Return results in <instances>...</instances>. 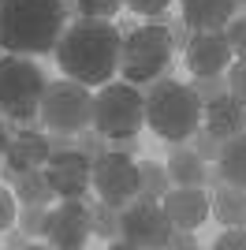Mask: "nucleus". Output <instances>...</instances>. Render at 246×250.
<instances>
[{"instance_id": "nucleus-1", "label": "nucleus", "mask_w": 246, "mask_h": 250, "mask_svg": "<svg viewBox=\"0 0 246 250\" xmlns=\"http://www.w3.org/2000/svg\"><path fill=\"white\" fill-rule=\"evenodd\" d=\"M120 45L123 34L112 19H75L63 26L52 56L60 63V75L82 86H104L120 71Z\"/></svg>"}, {"instance_id": "nucleus-2", "label": "nucleus", "mask_w": 246, "mask_h": 250, "mask_svg": "<svg viewBox=\"0 0 246 250\" xmlns=\"http://www.w3.org/2000/svg\"><path fill=\"white\" fill-rule=\"evenodd\" d=\"M67 15L60 0H0V49L45 56L56 49Z\"/></svg>"}, {"instance_id": "nucleus-3", "label": "nucleus", "mask_w": 246, "mask_h": 250, "mask_svg": "<svg viewBox=\"0 0 246 250\" xmlns=\"http://www.w3.org/2000/svg\"><path fill=\"white\" fill-rule=\"evenodd\" d=\"M202 124V101L172 75H161L145 90V127L164 142H186Z\"/></svg>"}, {"instance_id": "nucleus-4", "label": "nucleus", "mask_w": 246, "mask_h": 250, "mask_svg": "<svg viewBox=\"0 0 246 250\" xmlns=\"http://www.w3.org/2000/svg\"><path fill=\"white\" fill-rule=\"evenodd\" d=\"M172 56H175V49H172V38H168V26H164V15L145 19L142 26H131L123 34L120 75L134 86H149L153 79L168 75Z\"/></svg>"}, {"instance_id": "nucleus-5", "label": "nucleus", "mask_w": 246, "mask_h": 250, "mask_svg": "<svg viewBox=\"0 0 246 250\" xmlns=\"http://www.w3.org/2000/svg\"><path fill=\"white\" fill-rule=\"evenodd\" d=\"M45 86L49 79L34 56H19V52L0 56V116H8V120L38 116Z\"/></svg>"}, {"instance_id": "nucleus-6", "label": "nucleus", "mask_w": 246, "mask_h": 250, "mask_svg": "<svg viewBox=\"0 0 246 250\" xmlns=\"http://www.w3.org/2000/svg\"><path fill=\"white\" fill-rule=\"evenodd\" d=\"M93 127L104 138H131L145 127V94L134 83H104L93 94Z\"/></svg>"}, {"instance_id": "nucleus-7", "label": "nucleus", "mask_w": 246, "mask_h": 250, "mask_svg": "<svg viewBox=\"0 0 246 250\" xmlns=\"http://www.w3.org/2000/svg\"><path fill=\"white\" fill-rule=\"evenodd\" d=\"M38 116L45 131H63V135H79L86 127H93V94L90 86L75 83V79H56L45 86L38 104Z\"/></svg>"}, {"instance_id": "nucleus-8", "label": "nucleus", "mask_w": 246, "mask_h": 250, "mask_svg": "<svg viewBox=\"0 0 246 250\" xmlns=\"http://www.w3.org/2000/svg\"><path fill=\"white\" fill-rule=\"evenodd\" d=\"M172 235V220L157 198H134L120 209V235L108 247L127 250H164Z\"/></svg>"}, {"instance_id": "nucleus-9", "label": "nucleus", "mask_w": 246, "mask_h": 250, "mask_svg": "<svg viewBox=\"0 0 246 250\" xmlns=\"http://www.w3.org/2000/svg\"><path fill=\"white\" fill-rule=\"evenodd\" d=\"M93 190L101 202H112L120 209L134 202L138 198V161L123 149H104L93 161Z\"/></svg>"}, {"instance_id": "nucleus-10", "label": "nucleus", "mask_w": 246, "mask_h": 250, "mask_svg": "<svg viewBox=\"0 0 246 250\" xmlns=\"http://www.w3.org/2000/svg\"><path fill=\"white\" fill-rule=\"evenodd\" d=\"M90 235H93L90 202L82 198H60V206L49 209L45 231H41L45 247H56V250H82L90 243Z\"/></svg>"}, {"instance_id": "nucleus-11", "label": "nucleus", "mask_w": 246, "mask_h": 250, "mask_svg": "<svg viewBox=\"0 0 246 250\" xmlns=\"http://www.w3.org/2000/svg\"><path fill=\"white\" fill-rule=\"evenodd\" d=\"M45 176H49L56 198H86L93 187V161L79 146L52 149L45 161Z\"/></svg>"}, {"instance_id": "nucleus-12", "label": "nucleus", "mask_w": 246, "mask_h": 250, "mask_svg": "<svg viewBox=\"0 0 246 250\" xmlns=\"http://www.w3.org/2000/svg\"><path fill=\"white\" fill-rule=\"evenodd\" d=\"M231 56L235 52L227 45L224 30H194L183 49V60L190 67V75H220V71H227Z\"/></svg>"}, {"instance_id": "nucleus-13", "label": "nucleus", "mask_w": 246, "mask_h": 250, "mask_svg": "<svg viewBox=\"0 0 246 250\" xmlns=\"http://www.w3.org/2000/svg\"><path fill=\"white\" fill-rule=\"evenodd\" d=\"M164 168H168V176H172L175 187H209L213 190L216 183H220L216 165L202 161V157L194 153V146H183V142H172V153H168Z\"/></svg>"}, {"instance_id": "nucleus-14", "label": "nucleus", "mask_w": 246, "mask_h": 250, "mask_svg": "<svg viewBox=\"0 0 246 250\" xmlns=\"http://www.w3.org/2000/svg\"><path fill=\"white\" fill-rule=\"evenodd\" d=\"M161 206H164V213H168V220H172V228H190L194 231L209 220L213 202H209L205 187H172L161 198Z\"/></svg>"}, {"instance_id": "nucleus-15", "label": "nucleus", "mask_w": 246, "mask_h": 250, "mask_svg": "<svg viewBox=\"0 0 246 250\" xmlns=\"http://www.w3.org/2000/svg\"><path fill=\"white\" fill-rule=\"evenodd\" d=\"M202 127L209 135H216L220 142L235 138L246 131V104L235 94H220L209 104H202Z\"/></svg>"}, {"instance_id": "nucleus-16", "label": "nucleus", "mask_w": 246, "mask_h": 250, "mask_svg": "<svg viewBox=\"0 0 246 250\" xmlns=\"http://www.w3.org/2000/svg\"><path fill=\"white\" fill-rule=\"evenodd\" d=\"M49 153H52L49 131H19V135L11 138V146H8V153H4L0 165H8L19 176V172H30V168H45Z\"/></svg>"}, {"instance_id": "nucleus-17", "label": "nucleus", "mask_w": 246, "mask_h": 250, "mask_svg": "<svg viewBox=\"0 0 246 250\" xmlns=\"http://www.w3.org/2000/svg\"><path fill=\"white\" fill-rule=\"evenodd\" d=\"M179 15L190 30H224L239 15L235 0H179Z\"/></svg>"}, {"instance_id": "nucleus-18", "label": "nucleus", "mask_w": 246, "mask_h": 250, "mask_svg": "<svg viewBox=\"0 0 246 250\" xmlns=\"http://www.w3.org/2000/svg\"><path fill=\"white\" fill-rule=\"evenodd\" d=\"M213 217L224 228H246V187L220 179L213 187Z\"/></svg>"}, {"instance_id": "nucleus-19", "label": "nucleus", "mask_w": 246, "mask_h": 250, "mask_svg": "<svg viewBox=\"0 0 246 250\" xmlns=\"http://www.w3.org/2000/svg\"><path fill=\"white\" fill-rule=\"evenodd\" d=\"M11 190H15L19 206H52V202H56V190H52L49 176H45V168L19 172V176H15V183H11Z\"/></svg>"}, {"instance_id": "nucleus-20", "label": "nucleus", "mask_w": 246, "mask_h": 250, "mask_svg": "<svg viewBox=\"0 0 246 250\" xmlns=\"http://www.w3.org/2000/svg\"><path fill=\"white\" fill-rule=\"evenodd\" d=\"M216 172L224 183H235V187H246V131L235 138H227L220 146V157H216Z\"/></svg>"}, {"instance_id": "nucleus-21", "label": "nucleus", "mask_w": 246, "mask_h": 250, "mask_svg": "<svg viewBox=\"0 0 246 250\" xmlns=\"http://www.w3.org/2000/svg\"><path fill=\"white\" fill-rule=\"evenodd\" d=\"M172 176L161 161H138V198H157L161 202L168 190H172Z\"/></svg>"}, {"instance_id": "nucleus-22", "label": "nucleus", "mask_w": 246, "mask_h": 250, "mask_svg": "<svg viewBox=\"0 0 246 250\" xmlns=\"http://www.w3.org/2000/svg\"><path fill=\"white\" fill-rule=\"evenodd\" d=\"M90 224H93V235H97V239H108V243H112L116 235H120V206L97 198L90 206Z\"/></svg>"}, {"instance_id": "nucleus-23", "label": "nucleus", "mask_w": 246, "mask_h": 250, "mask_svg": "<svg viewBox=\"0 0 246 250\" xmlns=\"http://www.w3.org/2000/svg\"><path fill=\"white\" fill-rule=\"evenodd\" d=\"M190 90H194V97L202 104H209L213 97H220V94H227V75L220 71V75H190Z\"/></svg>"}, {"instance_id": "nucleus-24", "label": "nucleus", "mask_w": 246, "mask_h": 250, "mask_svg": "<svg viewBox=\"0 0 246 250\" xmlns=\"http://www.w3.org/2000/svg\"><path fill=\"white\" fill-rule=\"evenodd\" d=\"M186 142H190V146H194V153L202 157V161H209V165H216V157H220V146H224V142H220L216 135H209L202 124L194 127V135L186 138Z\"/></svg>"}, {"instance_id": "nucleus-25", "label": "nucleus", "mask_w": 246, "mask_h": 250, "mask_svg": "<svg viewBox=\"0 0 246 250\" xmlns=\"http://www.w3.org/2000/svg\"><path fill=\"white\" fill-rule=\"evenodd\" d=\"M75 146L90 157V161H97L104 149H112V138H104L97 127H86V131H79V135H75Z\"/></svg>"}, {"instance_id": "nucleus-26", "label": "nucleus", "mask_w": 246, "mask_h": 250, "mask_svg": "<svg viewBox=\"0 0 246 250\" xmlns=\"http://www.w3.org/2000/svg\"><path fill=\"white\" fill-rule=\"evenodd\" d=\"M45 217H49V206H19L15 224H19L26 235H41V231H45Z\"/></svg>"}, {"instance_id": "nucleus-27", "label": "nucleus", "mask_w": 246, "mask_h": 250, "mask_svg": "<svg viewBox=\"0 0 246 250\" xmlns=\"http://www.w3.org/2000/svg\"><path fill=\"white\" fill-rule=\"evenodd\" d=\"M123 8V0H79L82 19H116Z\"/></svg>"}, {"instance_id": "nucleus-28", "label": "nucleus", "mask_w": 246, "mask_h": 250, "mask_svg": "<svg viewBox=\"0 0 246 250\" xmlns=\"http://www.w3.org/2000/svg\"><path fill=\"white\" fill-rule=\"evenodd\" d=\"M224 38H227V45H231V52H235L239 60H246V15H235V19L227 22Z\"/></svg>"}, {"instance_id": "nucleus-29", "label": "nucleus", "mask_w": 246, "mask_h": 250, "mask_svg": "<svg viewBox=\"0 0 246 250\" xmlns=\"http://www.w3.org/2000/svg\"><path fill=\"white\" fill-rule=\"evenodd\" d=\"M15 217H19V198H15V190L4 183V187H0V231L15 228Z\"/></svg>"}, {"instance_id": "nucleus-30", "label": "nucleus", "mask_w": 246, "mask_h": 250, "mask_svg": "<svg viewBox=\"0 0 246 250\" xmlns=\"http://www.w3.org/2000/svg\"><path fill=\"white\" fill-rule=\"evenodd\" d=\"M164 26H168V38H172V49L175 52H183L186 49V42H190V26H186L183 22V15H168V11H164Z\"/></svg>"}, {"instance_id": "nucleus-31", "label": "nucleus", "mask_w": 246, "mask_h": 250, "mask_svg": "<svg viewBox=\"0 0 246 250\" xmlns=\"http://www.w3.org/2000/svg\"><path fill=\"white\" fill-rule=\"evenodd\" d=\"M227 94H235L239 101L246 104V60H235V63H227Z\"/></svg>"}, {"instance_id": "nucleus-32", "label": "nucleus", "mask_w": 246, "mask_h": 250, "mask_svg": "<svg viewBox=\"0 0 246 250\" xmlns=\"http://www.w3.org/2000/svg\"><path fill=\"white\" fill-rule=\"evenodd\" d=\"M123 4L134 15H142V19H157V15H164V11L172 8V0H123Z\"/></svg>"}, {"instance_id": "nucleus-33", "label": "nucleus", "mask_w": 246, "mask_h": 250, "mask_svg": "<svg viewBox=\"0 0 246 250\" xmlns=\"http://www.w3.org/2000/svg\"><path fill=\"white\" fill-rule=\"evenodd\" d=\"M216 250H246V228H224L213 239Z\"/></svg>"}, {"instance_id": "nucleus-34", "label": "nucleus", "mask_w": 246, "mask_h": 250, "mask_svg": "<svg viewBox=\"0 0 246 250\" xmlns=\"http://www.w3.org/2000/svg\"><path fill=\"white\" fill-rule=\"evenodd\" d=\"M164 247H168V250H194L198 247V235L190 228H172V235H168Z\"/></svg>"}, {"instance_id": "nucleus-35", "label": "nucleus", "mask_w": 246, "mask_h": 250, "mask_svg": "<svg viewBox=\"0 0 246 250\" xmlns=\"http://www.w3.org/2000/svg\"><path fill=\"white\" fill-rule=\"evenodd\" d=\"M4 247H11V250H34V235H26L22 228H8Z\"/></svg>"}, {"instance_id": "nucleus-36", "label": "nucleus", "mask_w": 246, "mask_h": 250, "mask_svg": "<svg viewBox=\"0 0 246 250\" xmlns=\"http://www.w3.org/2000/svg\"><path fill=\"white\" fill-rule=\"evenodd\" d=\"M11 138H15V124H11L8 116H0V161H4V153H8Z\"/></svg>"}, {"instance_id": "nucleus-37", "label": "nucleus", "mask_w": 246, "mask_h": 250, "mask_svg": "<svg viewBox=\"0 0 246 250\" xmlns=\"http://www.w3.org/2000/svg\"><path fill=\"white\" fill-rule=\"evenodd\" d=\"M60 4H63V15H67V22L82 19V11H79V0H60Z\"/></svg>"}, {"instance_id": "nucleus-38", "label": "nucleus", "mask_w": 246, "mask_h": 250, "mask_svg": "<svg viewBox=\"0 0 246 250\" xmlns=\"http://www.w3.org/2000/svg\"><path fill=\"white\" fill-rule=\"evenodd\" d=\"M235 4H239V8H243V4H246V0H235Z\"/></svg>"}, {"instance_id": "nucleus-39", "label": "nucleus", "mask_w": 246, "mask_h": 250, "mask_svg": "<svg viewBox=\"0 0 246 250\" xmlns=\"http://www.w3.org/2000/svg\"><path fill=\"white\" fill-rule=\"evenodd\" d=\"M0 56H4V49H0Z\"/></svg>"}]
</instances>
